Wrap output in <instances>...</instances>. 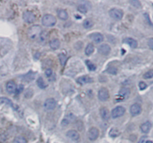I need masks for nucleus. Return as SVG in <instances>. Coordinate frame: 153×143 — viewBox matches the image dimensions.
Returning a JSON list of instances; mask_svg holds the SVG:
<instances>
[{"mask_svg":"<svg viewBox=\"0 0 153 143\" xmlns=\"http://www.w3.org/2000/svg\"><path fill=\"white\" fill-rule=\"evenodd\" d=\"M42 32V28L39 25H34L30 27L28 30V37L31 40H36L39 37Z\"/></svg>","mask_w":153,"mask_h":143,"instance_id":"1","label":"nucleus"},{"mask_svg":"<svg viewBox=\"0 0 153 143\" xmlns=\"http://www.w3.org/2000/svg\"><path fill=\"white\" fill-rule=\"evenodd\" d=\"M57 19L52 14H45L42 18V24L46 27H52L56 24Z\"/></svg>","mask_w":153,"mask_h":143,"instance_id":"2","label":"nucleus"},{"mask_svg":"<svg viewBox=\"0 0 153 143\" xmlns=\"http://www.w3.org/2000/svg\"><path fill=\"white\" fill-rule=\"evenodd\" d=\"M109 15L111 18L116 19V20H120L123 16V11L121 9L118 8H111L109 10Z\"/></svg>","mask_w":153,"mask_h":143,"instance_id":"3","label":"nucleus"},{"mask_svg":"<svg viewBox=\"0 0 153 143\" xmlns=\"http://www.w3.org/2000/svg\"><path fill=\"white\" fill-rule=\"evenodd\" d=\"M22 19L27 23H32L35 21L36 16L35 14L31 10H25L22 13Z\"/></svg>","mask_w":153,"mask_h":143,"instance_id":"4","label":"nucleus"},{"mask_svg":"<svg viewBox=\"0 0 153 143\" xmlns=\"http://www.w3.org/2000/svg\"><path fill=\"white\" fill-rule=\"evenodd\" d=\"M126 112V109L123 107V106H117L115 107L113 110L111 111V115L113 118H117L119 117L123 116V115L125 114Z\"/></svg>","mask_w":153,"mask_h":143,"instance_id":"5","label":"nucleus"},{"mask_svg":"<svg viewBox=\"0 0 153 143\" xmlns=\"http://www.w3.org/2000/svg\"><path fill=\"white\" fill-rule=\"evenodd\" d=\"M109 97H110V94H109V91L107 88H100V90L98 92V98L100 99V100H101L102 102L107 101L109 99Z\"/></svg>","mask_w":153,"mask_h":143,"instance_id":"6","label":"nucleus"},{"mask_svg":"<svg viewBox=\"0 0 153 143\" xmlns=\"http://www.w3.org/2000/svg\"><path fill=\"white\" fill-rule=\"evenodd\" d=\"M57 103L55 99L53 98H48L46 100L44 103V108L47 111H52L56 108Z\"/></svg>","mask_w":153,"mask_h":143,"instance_id":"7","label":"nucleus"},{"mask_svg":"<svg viewBox=\"0 0 153 143\" xmlns=\"http://www.w3.org/2000/svg\"><path fill=\"white\" fill-rule=\"evenodd\" d=\"M130 94H131V91L128 88H121L120 90L119 93H118V97H120L118 101H122V100H125L128 99V97L130 96Z\"/></svg>","mask_w":153,"mask_h":143,"instance_id":"8","label":"nucleus"},{"mask_svg":"<svg viewBox=\"0 0 153 143\" xmlns=\"http://www.w3.org/2000/svg\"><path fill=\"white\" fill-rule=\"evenodd\" d=\"M142 112L141 106L138 103H134L131 105L130 107V113L132 116H137V115H140Z\"/></svg>","mask_w":153,"mask_h":143,"instance_id":"9","label":"nucleus"},{"mask_svg":"<svg viewBox=\"0 0 153 143\" xmlns=\"http://www.w3.org/2000/svg\"><path fill=\"white\" fill-rule=\"evenodd\" d=\"M99 135H100V131L98 129L97 127H91L88 131V136L90 140L94 141L99 137Z\"/></svg>","mask_w":153,"mask_h":143,"instance_id":"10","label":"nucleus"},{"mask_svg":"<svg viewBox=\"0 0 153 143\" xmlns=\"http://www.w3.org/2000/svg\"><path fill=\"white\" fill-rule=\"evenodd\" d=\"M93 81H94L93 78H91V76H87V75L80 76V77H79L77 79H76V82L82 85H86V84H88V83H92Z\"/></svg>","mask_w":153,"mask_h":143,"instance_id":"11","label":"nucleus"},{"mask_svg":"<svg viewBox=\"0 0 153 143\" xmlns=\"http://www.w3.org/2000/svg\"><path fill=\"white\" fill-rule=\"evenodd\" d=\"M98 52L102 55H108L111 52V46L108 44H102L98 48Z\"/></svg>","mask_w":153,"mask_h":143,"instance_id":"12","label":"nucleus"},{"mask_svg":"<svg viewBox=\"0 0 153 143\" xmlns=\"http://www.w3.org/2000/svg\"><path fill=\"white\" fill-rule=\"evenodd\" d=\"M67 136L74 142H78L80 139V135L78 131L75 130H70L67 133Z\"/></svg>","mask_w":153,"mask_h":143,"instance_id":"13","label":"nucleus"},{"mask_svg":"<svg viewBox=\"0 0 153 143\" xmlns=\"http://www.w3.org/2000/svg\"><path fill=\"white\" fill-rule=\"evenodd\" d=\"M90 38L92 40H94V41L97 43H100L104 40V37H103V35L101 33L99 32H95L91 34V35H90Z\"/></svg>","mask_w":153,"mask_h":143,"instance_id":"14","label":"nucleus"},{"mask_svg":"<svg viewBox=\"0 0 153 143\" xmlns=\"http://www.w3.org/2000/svg\"><path fill=\"white\" fill-rule=\"evenodd\" d=\"M6 90L10 94H13V93L16 92L17 86L13 81H9L6 84Z\"/></svg>","mask_w":153,"mask_h":143,"instance_id":"15","label":"nucleus"},{"mask_svg":"<svg viewBox=\"0 0 153 143\" xmlns=\"http://www.w3.org/2000/svg\"><path fill=\"white\" fill-rule=\"evenodd\" d=\"M76 119V117L73 115V114H69V115H67L64 118V119L62 120V124L63 126H67L68 124H71L74 121V120Z\"/></svg>","mask_w":153,"mask_h":143,"instance_id":"16","label":"nucleus"},{"mask_svg":"<svg viewBox=\"0 0 153 143\" xmlns=\"http://www.w3.org/2000/svg\"><path fill=\"white\" fill-rule=\"evenodd\" d=\"M100 115H101V118H102V120L104 121H108L109 118H110V112L109 110L106 107H102L100 110Z\"/></svg>","mask_w":153,"mask_h":143,"instance_id":"17","label":"nucleus"},{"mask_svg":"<svg viewBox=\"0 0 153 143\" xmlns=\"http://www.w3.org/2000/svg\"><path fill=\"white\" fill-rule=\"evenodd\" d=\"M123 42L129 45L131 48H136L137 46V41L134 40V38H131V37H126V38L124 39Z\"/></svg>","mask_w":153,"mask_h":143,"instance_id":"18","label":"nucleus"},{"mask_svg":"<svg viewBox=\"0 0 153 143\" xmlns=\"http://www.w3.org/2000/svg\"><path fill=\"white\" fill-rule=\"evenodd\" d=\"M152 125H151V123L149 121H146V122L143 123L141 126H140V130L143 132V133H148L150 130Z\"/></svg>","mask_w":153,"mask_h":143,"instance_id":"19","label":"nucleus"},{"mask_svg":"<svg viewBox=\"0 0 153 143\" xmlns=\"http://www.w3.org/2000/svg\"><path fill=\"white\" fill-rule=\"evenodd\" d=\"M58 16L62 20H67L69 17V15L67 10L61 9V10H58Z\"/></svg>","mask_w":153,"mask_h":143,"instance_id":"20","label":"nucleus"},{"mask_svg":"<svg viewBox=\"0 0 153 143\" xmlns=\"http://www.w3.org/2000/svg\"><path fill=\"white\" fill-rule=\"evenodd\" d=\"M60 45H61L60 40L57 38L52 39V40L49 42V46H50L51 49H54V50L58 49V48L60 47Z\"/></svg>","mask_w":153,"mask_h":143,"instance_id":"21","label":"nucleus"},{"mask_svg":"<svg viewBox=\"0 0 153 143\" xmlns=\"http://www.w3.org/2000/svg\"><path fill=\"white\" fill-rule=\"evenodd\" d=\"M48 37H49V34H48V32L46 31H42L41 34L39 36L38 40L39 43H46V40L48 39Z\"/></svg>","mask_w":153,"mask_h":143,"instance_id":"22","label":"nucleus"},{"mask_svg":"<svg viewBox=\"0 0 153 143\" xmlns=\"http://www.w3.org/2000/svg\"><path fill=\"white\" fill-rule=\"evenodd\" d=\"M94 52V46L93 43H88L85 48V54L87 55H91Z\"/></svg>","mask_w":153,"mask_h":143,"instance_id":"23","label":"nucleus"},{"mask_svg":"<svg viewBox=\"0 0 153 143\" xmlns=\"http://www.w3.org/2000/svg\"><path fill=\"white\" fill-rule=\"evenodd\" d=\"M94 25V22L91 19H86L83 22V26L85 28H90Z\"/></svg>","mask_w":153,"mask_h":143,"instance_id":"24","label":"nucleus"},{"mask_svg":"<svg viewBox=\"0 0 153 143\" xmlns=\"http://www.w3.org/2000/svg\"><path fill=\"white\" fill-rule=\"evenodd\" d=\"M78 10L82 13H86L88 10V7L86 4L82 3V4H79V5L78 6Z\"/></svg>","mask_w":153,"mask_h":143,"instance_id":"25","label":"nucleus"},{"mask_svg":"<svg viewBox=\"0 0 153 143\" xmlns=\"http://www.w3.org/2000/svg\"><path fill=\"white\" fill-rule=\"evenodd\" d=\"M119 135H120L119 130L115 128V127L111 129L110 132H109V136H110L111 137H117V136H118Z\"/></svg>","mask_w":153,"mask_h":143,"instance_id":"26","label":"nucleus"},{"mask_svg":"<svg viewBox=\"0 0 153 143\" xmlns=\"http://www.w3.org/2000/svg\"><path fill=\"white\" fill-rule=\"evenodd\" d=\"M86 64L88 68L91 71H94V70H96V69H97V66H96V64H94L93 62H91V61H89V60L86 61Z\"/></svg>","mask_w":153,"mask_h":143,"instance_id":"27","label":"nucleus"},{"mask_svg":"<svg viewBox=\"0 0 153 143\" xmlns=\"http://www.w3.org/2000/svg\"><path fill=\"white\" fill-rule=\"evenodd\" d=\"M13 143H27V140L25 139V137L23 136H16L14 139H13Z\"/></svg>","mask_w":153,"mask_h":143,"instance_id":"28","label":"nucleus"},{"mask_svg":"<svg viewBox=\"0 0 153 143\" xmlns=\"http://www.w3.org/2000/svg\"><path fill=\"white\" fill-rule=\"evenodd\" d=\"M37 85H38L40 88H42V89H44V88L47 86V85L45 83L44 80H43V79L42 77H39L38 79H37Z\"/></svg>","mask_w":153,"mask_h":143,"instance_id":"29","label":"nucleus"},{"mask_svg":"<svg viewBox=\"0 0 153 143\" xmlns=\"http://www.w3.org/2000/svg\"><path fill=\"white\" fill-rule=\"evenodd\" d=\"M143 79H152V78H153V69L148 70L146 73H145L144 74H143Z\"/></svg>","mask_w":153,"mask_h":143,"instance_id":"30","label":"nucleus"},{"mask_svg":"<svg viewBox=\"0 0 153 143\" xmlns=\"http://www.w3.org/2000/svg\"><path fill=\"white\" fill-rule=\"evenodd\" d=\"M58 57H59V60L61 65L64 66V64H65L66 61H67V56H66L64 54H60V55H58Z\"/></svg>","mask_w":153,"mask_h":143,"instance_id":"31","label":"nucleus"},{"mask_svg":"<svg viewBox=\"0 0 153 143\" xmlns=\"http://www.w3.org/2000/svg\"><path fill=\"white\" fill-rule=\"evenodd\" d=\"M107 72L111 73V74H117V69L114 67H111L109 68H108Z\"/></svg>","mask_w":153,"mask_h":143,"instance_id":"32","label":"nucleus"},{"mask_svg":"<svg viewBox=\"0 0 153 143\" xmlns=\"http://www.w3.org/2000/svg\"><path fill=\"white\" fill-rule=\"evenodd\" d=\"M0 101H1V102H5L6 103H8L9 105H10V106H11L12 107H13V103H12V102L10 101V100H9V99H7V98H6V97H1V98H0Z\"/></svg>","mask_w":153,"mask_h":143,"instance_id":"33","label":"nucleus"},{"mask_svg":"<svg viewBox=\"0 0 153 143\" xmlns=\"http://www.w3.org/2000/svg\"><path fill=\"white\" fill-rule=\"evenodd\" d=\"M146 87H147V85L144 82H142L141 81V82H139V88H140V90L146 89Z\"/></svg>","mask_w":153,"mask_h":143,"instance_id":"34","label":"nucleus"},{"mask_svg":"<svg viewBox=\"0 0 153 143\" xmlns=\"http://www.w3.org/2000/svg\"><path fill=\"white\" fill-rule=\"evenodd\" d=\"M129 2L131 3L133 6H134V7H140V6H141L140 5V2L139 1H130Z\"/></svg>","mask_w":153,"mask_h":143,"instance_id":"35","label":"nucleus"},{"mask_svg":"<svg viewBox=\"0 0 153 143\" xmlns=\"http://www.w3.org/2000/svg\"><path fill=\"white\" fill-rule=\"evenodd\" d=\"M45 74H46L48 77H50V76L52 75V69H46V71H45Z\"/></svg>","mask_w":153,"mask_h":143,"instance_id":"36","label":"nucleus"},{"mask_svg":"<svg viewBox=\"0 0 153 143\" xmlns=\"http://www.w3.org/2000/svg\"><path fill=\"white\" fill-rule=\"evenodd\" d=\"M148 46H149V48H150L151 49L153 50V37L149 38V40H148Z\"/></svg>","mask_w":153,"mask_h":143,"instance_id":"37","label":"nucleus"},{"mask_svg":"<svg viewBox=\"0 0 153 143\" xmlns=\"http://www.w3.org/2000/svg\"><path fill=\"white\" fill-rule=\"evenodd\" d=\"M146 137H147V136H142V137L140 139V140H139L138 143H143V142H145V139H146Z\"/></svg>","mask_w":153,"mask_h":143,"instance_id":"38","label":"nucleus"},{"mask_svg":"<svg viewBox=\"0 0 153 143\" xmlns=\"http://www.w3.org/2000/svg\"><path fill=\"white\" fill-rule=\"evenodd\" d=\"M146 143H153V142H152V141H150V140H148V141H146Z\"/></svg>","mask_w":153,"mask_h":143,"instance_id":"39","label":"nucleus"}]
</instances>
